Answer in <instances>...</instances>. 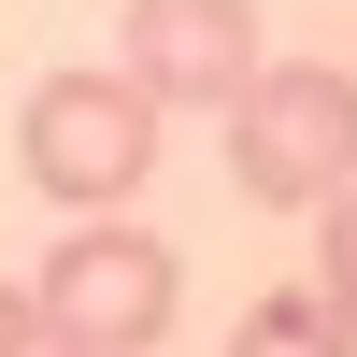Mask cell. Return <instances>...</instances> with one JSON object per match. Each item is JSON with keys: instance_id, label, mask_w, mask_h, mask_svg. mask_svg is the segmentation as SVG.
Masks as SVG:
<instances>
[{"instance_id": "cell-1", "label": "cell", "mask_w": 357, "mask_h": 357, "mask_svg": "<svg viewBox=\"0 0 357 357\" xmlns=\"http://www.w3.org/2000/svg\"><path fill=\"white\" fill-rule=\"evenodd\" d=\"M158 129L172 114L143 100L129 72H43L15 100V172L57 200V215H129L143 172H158Z\"/></svg>"}, {"instance_id": "cell-2", "label": "cell", "mask_w": 357, "mask_h": 357, "mask_svg": "<svg viewBox=\"0 0 357 357\" xmlns=\"http://www.w3.org/2000/svg\"><path fill=\"white\" fill-rule=\"evenodd\" d=\"M229 186L272 200V215L343 200L357 186V72H329V57H257L243 100H229Z\"/></svg>"}, {"instance_id": "cell-3", "label": "cell", "mask_w": 357, "mask_h": 357, "mask_svg": "<svg viewBox=\"0 0 357 357\" xmlns=\"http://www.w3.org/2000/svg\"><path fill=\"white\" fill-rule=\"evenodd\" d=\"M172 301H186V272H172V243L129 229V215H72V243L29 272V314L72 357H143L172 329Z\"/></svg>"}, {"instance_id": "cell-4", "label": "cell", "mask_w": 357, "mask_h": 357, "mask_svg": "<svg viewBox=\"0 0 357 357\" xmlns=\"http://www.w3.org/2000/svg\"><path fill=\"white\" fill-rule=\"evenodd\" d=\"M257 0H129V15H114V72L143 86V100L158 114H229L243 100V72H257Z\"/></svg>"}, {"instance_id": "cell-5", "label": "cell", "mask_w": 357, "mask_h": 357, "mask_svg": "<svg viewBox=\"0 0 357 357\" xmlns=\"http://www.w3.org/2000/svg\"><path fill=\"white\" fill-rule=\"evenodd\" d=\"M229 357H357V329L314 286H272V301H243V329H229Z\"/></svg>"}, {"instance_id": "cell-6", "label": "cell", "mask_w": 357, "mask_h": 357, "mask_svg": "<svg viewBox=\"0 0 357 357\" xmlns=\"http://www.w3.org/2000/svg\"><path fill=\"white\" fill-rule=\"evenodd\" d=\"M314 301L357 329V186H343V200H314Z\"/></svg>"}, {"instance_id": "cell-7", "label": "cell", "mask_w": 357, "mask_h": 357, "mask_svg": "<svg viewBox=\"0 0 357 357\" xmlns=\"http://www.w3.org/2000/svg\"><path fill=\"white\" fill-rule=\"evenodd\" d=\"M0 357H43V314H29V286L0 272Z\"/></svg>"}, {"instance_id": "cell-8", "label": "cell", "mask_w": 357, "mask_h": 357, "mask_svg": "<svg viewBox=\"0 0 357 357\" xmlns=\"http://www.w3.org/2000/svg\"><path fill=\"white\" fill-rule=\"evenodd\" d=\"M43 357H72V343H43Z\"/></svg>"}]
</instances>
